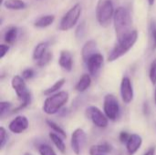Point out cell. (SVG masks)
Listing matches in <instances>:
<instances>
[{
	"instance_id": "3",
	"label": "cell",
	"mask_w": 156,
	"mask_h": 155,
	"mask_svg": "<svg viewBox=\"0 0 156 155\" xmlns=\"http://www.w3.org/2000/svg\"><path fill=\"white\" fill-rule=\"evenodd\" d=\"M11 86L13 90H15L18 100H20V105L14 110V111H18L27 106H28L31 102V93L27 89V86L26 84L25 79L18 76L16 75L12 78L11 79Z\"/></svg>"
},
{
	"instance_id": "33",
	"label": "cell",
	"mask_w": 156,
	"mask_h": 155,
	"mask_svg": "<svg viewBox=\"0 0 156 155\" xmlns=\"http://www.w3.org/2000/svg\"><path fill=\"white\" fill-rule=\"evenodd\" d=\"M9 48H10V47L7 44H1L0 45V58H5V56L8 53Z\"/></svg>"
},
{
	"instance_id": "11",
	"label": "cell",
	"mask_w": 156,
	"mask_h": 155,
	"mask_svg": "<svg viewBox=\"0 0 156 155\" xmlns=\"http://www.w3.org/2000/svg\"><path fill=\"white\" fill-rule=\"evenodd\" d=\"M29 127V122L24 115L15 117L8 124V130L14 134H21L26 132Z\"/></svg>"
},
{
	"instance_id": "12",
	"label": "cell",
	"mask_w": 156,
	"mask_h": 155,
	"mask_svg": "<svg viewBox=\"0 0 156 155\" xmlns=\"http://www.w3.org/2000/svg\"><path fill=\"white\" fill-rule=\"evenodd\" d=\"M87 69L89 70V73L91 76H96L99 71L101 69L103 63H104V58L101 53H96L93 56H91L86 62Z\"/></svg>"
},
{
	"instance_id": "16",
	"label": "cell",
	"mask_w": 156,
	"mask_h": 155,
	"mask_svg": "<svg viewBox=\"0 0 156 155\" xmlns=\"http://www.w3.org/2000/svg\"><path fill=\"white\" fill-rule=\"evenodd\" d=\"M112 146L108 143L92 145L90 148V155H109L112 152Z\"/></svg>"
},
{
	"instance_id": "35",
	"label": "cell",
	"mask_w": 156,
	"mask_h": 155,
	"mask_svg": "<svg viewBox=\"0 0 156 155\" xmlns=\"http://www.w3.org/2000/svg\"><path fill=\"white\" fill-rule=\"evenodd\" d=\"M144 155H155V147H151L150 149H148Z\"/></svg>"
},
{
	"instance_id": "26",
	"label": "cell",
	"mask_w": 156,
	"mask_h": 155,
	"mask_svg": "<svg viewBox=\"0 0 156 155\" xmlns=\"http://www.w3.org/2000/svg\"><path fill=\"white\" fill-rule=\"evenodd\" d=\"M37 151L39 155H57L53 148L48 144H40Z\"/></svg>"
},
{
	"instance_id": "34",
	"label": "cell",
	"mask_w": 156,
	"mask_h": 155,
	"mask_svg": "<svg viewBox=\"0 0 156 155\" xmlns=\"http://www.w3.org/2000/svg\"><path fill=\"white\" fill-rule=\"evenodd\" d=\"M130 136H131V134H129L127 132H122L120 133V136H119L120 142H121L122 143H125V144H126V143L128 142Z\"/></svg>"
},
{
	"instance_id": "38",
	"label": "cell",
	"mask_w": 156,
	"mask_h": 155,
	"mask_svg": "<svg viewBox=\"0 0 156 155\" xmlns=\"http://www.w3.org/2000/svg\"><path fill=\"white\" fill-rule=\"evenodd\" d=\"M154 102H155V105H156V88H155V90H154Z\"/></svg>"
},
{
	"instance_id": "22",
	"label": "cell",
	"mask_w": 156,
	"mask_h": 155,
	"mask_svg": "<svg viewBox=\"0 0 156 155\" xmlns=\"http://www.w3.org/2000/svg\"><path fill=\"white\" fill-rule=\"evenodd\" d=\"M49 139L51 140V142L54 143V145L57 147V149L61 153H64L66 152V145L64 143L63 138L61 136H59L58 134L55 133V132H50L49 133Z\"/></svg>"
},
{
	"instance_id": "5",
	"label": "cell",
	"mask_w": 156,
	"mask_h": 155,
	"mask_svg": "<svg viewBox=\"0 0 156 155\" xmlns=\"http://www.w3.org/2000/svg\"><path fill=\"white\" fill-rule=\"evenodd\" d=\"M113 0H99L96 8V18L100 26L106 27L113 20L115 13Z\"/></svg>"
},
{
	"instance_id": "2",
	"label": "cell",
	"mask_w": 156,
	"mask_h": 155,
	"mask_svg": "<svg viewBox=\"0 0 156 155\" xmlns=\"http://www.w3.org/2000/svg\"><path fill=\"white\" fill-rule=\"evenodd\" d=\"M138 39V31L133 29L125 37L117 39V43L112 48L108 55V61L113 62L122 56H124L128 51H130L133 47L135 45Z\"/></svg>"
},
{
	"instance_id": "36",
	"label": "cell",
	"mask_w": 156,
	"mask_h": 155,
	"mask_svg": "<svg viewBox=\"0 0 156 155\" xmlns=\"http://www.w3.org/2000/svg\"><path fill=\"white\" fill-rule=\"evenodd\" d=\"M147 1H148V4L150 6H153L154 5V2H155V0H147Z\"/></svg>"
},
{
	"instance_id": "21",
	"label": "cell",
	"mask_w": 156,
	"mask_h": 155,
	"mask_svg": "<svg viewBox=\"0 0 156 155\" xmlns=\"http://www.w3.org/2000/svg\"><path fill=\"white\" fill-rule=\"evenodd\" d=\"M4 6L9 10H22L27 8V4L23 0H5Z\"/></svg>"
},
{
	"instance_id": "18",
	"label": "cell",
	"mask_w": 156,
	"mask_h": 155,
	"mask_svg": "<svg viewBox=\"0 0 156 155\" xmlns=\"http://www.w3.org/2000/svg\"><path fill=\"white\" fill-rule=\"evenodd\" d=\"M18 36H19V28L17 26H12L8 27L6 31L5 32L4 40L7 45L10 46L16 41V39L18 38Z\"/></svg>"
},
{
	"instance_id": "19",
	"label": "cell",
	"mask_w": 156,
	"mask_h": 155,
	"mask_svg": "<svg viewBox=\"0 0 156 155\" xmlns=\"http://www.w3.org/2000/svg\"><path fill=\"white\" fill-rule=\"evenodd\" d=\"M54 21H55L54 15H45V16L37 17L34 21L33 25L37 28H46L49 26L50 25H52Z\"/></svg>"
},
{
	"instance_id": "20",
	"label": "cell",
	"mask_w": 156,
	"mask_h": 155,
	"mask_svg": "<svg viewBox=\"0 0 156 155\" xmlns=\"http://www.w3.org/2000/svg\"><path fill=\"white\" fill-rule=\"evenodd\" d=\"M91 84V77L90 74H84L80 77L79 81L75 86V90L78 92H84L86 91Z\"/></svg>"
},
{
	"instance_id": "8",
	"label": "cell",
	"mask_w": 156,
	"mask_h": 155,
	"mask_svg": "<svg viewBox=\"0 0 156 155\" xmlns=\"http://www.w3.org/2000/svg\"><path fill=\"white\" fill-rule=\"evenodd\" d=\"M86 117L98 128L104 129L108 126L109 119L98 107L96 106H89L85 111Z\"/></svg>"
},
{
	"instance_id": "31",
	"label": "cell",
	"mask_w": 156,
	"mask_h": 155,
	"mask_svg": "<svg viewBox=\"0 0 156 155\" xmlns=\"http://www.w3.org/2000/svg\"><path fill=\"white\" fill-rule=\"evenodd\" d=\"M7 143V133L4 127H0V148L4 149L5 145Z\"/></svg>"
},
{
	"instance_id": "9",
	"label": "cell",
	"mask_w": 156,
	"mask_h": 155,
	"mask_svg": "<svg viewBox=\"0 0 156 155\" xmlns=\"http://www.w3.org/2000/svg\"><path fill=\"white\" fill-rule=\"evenodd\" d=\"M86 132L83 129L78 128L71 133L70 144L71 149L76 155H80L86 143Z\"/></svg>"
},
{
	"instance_id": "30",
	"label": "cell",
	"mask_w": 156,
	"mask_h": 155,
	"mask_svg": "<svg viewBox=\"0 0 156 155\" xmlns=\"http://www.w3.org/2000/svg\"><path fill=\"white\" fill-rule=\"evenodd\" d=\"M12 103L9 101H1L0 102V117L3 118L7 112L11 110Z\"/></svg>"
},
{
	"instance_id": "28",
	"label": "cell",
	"mask_w": 156,
	"mask_h": 155,
	"mask_svg": "<svg viewBox=\"0 0 156 155\" xmlns=\"http://www.w3.org/2000/svg\"><path fill=\"white\" fill-rule=\"evenodd\" d=\"M52 58H53L52 53L50 51H48L38 61H37V65L38 67H45L52 60Z\"/></svg>"
},
{
	"instance_id": "39",
	"label": "cell",
	"mask_w": 156,
	"mask_h": 155,
	"mask_svg": "<svg viewBox=\"0 0 156 155\" xmlns=\"http://www.w3.org/2000/svg\"><path fill=\"white\" fill-rule=\"evenodd\" d=\"M24 155H32V153H26Z\"/></svg>"
},
{
	"instance_id": "24",
	"label": "cell",
	"mask_w": 156,
	"mask_h": 155,
	"mask_svg": "<svg viewBox=\"0 0 156 155\" xmlns=\"http://www.w3.org/2000/svg\"><path fill=\"white\" fill-rule=\"evenodd\" d=\"M46 123H47V125H48L49 128H51L57 134H58L59 136H61L63 139L67 137V134H66L65 131H64L58 124H57L55 122H53V121H51V120H47V121H46Z\"/></svg>"
},
{
	"instance_id": "27",
	"label": "cell",
	"mask_w": 156,
	"mask_h": 155,
	"mask_svg": "<svg viewBox=\"0 0 156 155\" xmlns=\"http://www.w3.org/2000/svg\"><path fill=\"white\" fill-rule=\"evenodd\" d=\"M85 33H86V23L85 21H82L78 25L75 30V37L77 39H81L85 36Z\"/></svg>"
},
{
	"instance_id": "32",
	"label": "cell",
	"mask_w": 156,
	"mask_h": 155,
	"mask_svg": "<svg viewBox=\"0 0 156 155\" xmlns=\"http://www.w3.org/2000/svg\"><path fill=\"white\" fill-rule=\"evenodd\" d=\"M34 75H35V72L32 69H26L22 71V78L27 80L32 79Z\"/></svg>"
},
{
	"instance_id": "37",
	"label": "cell",
	"mask_w": 156,
	"mask_h": 155,
	"mask_svg": "<svg viewBox=\"0 0 156 155\" xmlns=\"http://www.w3.org/2000/svg\"><path fill=\"white\" fill-rule=\"evenodd\" d=\"M5 1V0H0V5H4Z\"/></svg>"
},
{
	"instance_id": "7",
	"label": "cell",
	"mask_w": 156,
	"mask_h": 155,
	"mask_svg": "<svg viewBox=\"0 0 156 155\" xmlns=\"http://www.w3.org/2000/svg\"><path fill=\"white\" fill-rule=\"evenodd\" d=\"M103 111L110 121L115 122L121 113V107L117 98L113 94H107L103 100Z\"/></svg>"
},
{
	"instance_id": "6",
	"label": "cell",
	"mask_w": 156,
	"mask_h": 155,
	"mask_svg": "<svg viewBox=\"0 0 156 155\" xmlns=\"http://www.w3.org/2000/svg\"><path fill=\"white\" fill-rule=\"evenodd\" d=\"M81 11L82 7L80 3H77L72 7H70L68 12H66V14L62 16L58 25V29L61 31H68L73 28L77 25L80 17Z\"/></svg>"
},
{
	"instance_id": "1",
	"label": "cell",
	"mask_w": 156,
	"mask_h": 155,
	"mask_svg": "<svg viewBox=\"0 0 156 155\" xmlns=\"http://www.w3.org/2000/svg\"><path fill=\"white\" fill-rule=\"evenodd\" d=\"M113 26L117 39L125 37L133 30L132 29L133 19L131 12L127 7L118 6L116 8L113 16Z\"/></svg>"
},
{
	"instance_id": "25",
	"label": "cell",
	"mask_w": 156,
	"mask_h": 155,
	"mask_svg": "<svg viewBox=\"0 0 156 155\" xmlns=\"http://www.w3.org/2000/svg\"><path fill=\"white\" fill-rule=\"evenodd\" d=\"M150 32V37H151V43H152V48L154 50L156 49V21H152L149 27Z\"/></svg>"
},
{
	"instance_id": "15",
	"label": "cell",
	"mask_w": 156,
	"mask_h": 155,
	"mask_svg": "<svg viewBox=\"0 0 156 155\" xmlns=\"http://www.w3.org/2000/svg\"><path fill=\"white\" fill-rule=\"evenodd\" d=\"M58 64L64 70L69 72L73 69V58L69 51L61 50L58 58Z\"/></svg>"
},
{
	"instance_id": "17",
	"label": "cell",
	"mask_w": 156,
	"mask_h": 155,
	"mask_svg": "<svg viewBox=\"0 0 156 155\" xmlns=\"http://www.w3.org/2000/svg\"><path fill=\"white\" fill-rule=\"evenodd\" d=\"M48 47H49V42L48 41H42L38 43L33 50V53H32L33 59L36 61H38L48 51Z\"/></svg>"
},
{
	"instance_id": "29",
	"label": "cell",
	"mask_w": 156,
	"mask_h": 155,
	"mask_svg": "<svg viewBox=\"0 0 156 155\" xmlns=\"http://www.w3.org/2000/svg\"><path fill=\"white\" fill-rule=\"evenodd\" d=\"M149 79L153 85H156V58L151 63L149 69Z\"/></svg>"
},
{
	"instance_id": "10",
	"label": "cell",
	"mask_w": 156,
	"mask_h": 155,
	"mask_svg": "<svg viewBox=\"0 0 156 155\" xmlns=\"http://www.w3.org/2000/svg\"><path fill=\"white\" fill-rule=\"evenodd\" d=\"M120 92H121L122 100L125 104H129L133 101V97H134V91H133V83L130 78L128 77L122 78L121 81V86H120Z\"/></svg>"
},
{
	"instance_id": "4",
	"label": "cell",
	"mask_w": 156,
	"mask_h": 155,
	"mask_svg": "<svg viewBox=\"0 0 156 155\" xmlns=\"http://www.w3.org/2000/svg\"><path fill=\"white\" fill-rule=\"evenodd\" d=\"M69 93L67 91H59L54 95L48 97L44 103L42 110L48 115H54L58 113L66 103L69 101Z\"/></svg>"
},
{
	"instance_id": "14",
	"label": "cell",
	"mask_w": 156,
	"mask_h": 155,
	"mask_svg": "<svg viewBox=\"0 0 156 155\" xmlns=\"http://www.w3.org/2000/svg\"><path fill=\"white\" fill-rule=\"evenodd\" d=\"M96 53H98V45L97 42L92 39L87 41L81 48V57L84 62Z\"/></svg>"
},
{
	"instance_id": "23",
	"label": "cell",
	"mask_w": 156,
	"mask_h": 155,
	"mask_svg": "<svg viewBox=\"0 0 156 155\" xmlns=\"http://www.w3.org/2000/svg\"><path fill=\"white\" fill-rule=\"evenodd\" d=\"M65 83H66V79H60L57 80L51 87H49V88H48V89H46L44 90V92H43L44 95L49 97L51 95H54V94L59 92V90L64 86Z\"/></svg>"
},
{
	"instance_id": "13",
	"label": "cell",
	"mask_w": 156,
	"mask_h": 155,
	"mask_svg": "<svg viewBox=\"0 0 156 155\" xmlns=\"http://www.w3.org/2000/svg\"><path fill=\"white\" fill-rule=\"evenodd\" d=\"M143 144V138L136 133L131 134L128 142L126 143V151L129 155H134Z\"/></svg>"
}]
</instances>
